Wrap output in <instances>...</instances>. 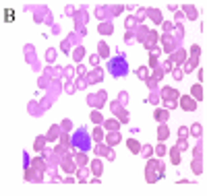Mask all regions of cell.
I'll use <instances>...</instances> for the list:
<instances>
[{
    "label": "cell",
    "instance_id": "cell-28",
    "mask_svg": "<svg viewBox=\"0 0 207 196\" xmlns=\"http://www.w3.org/2000/svg\"><path fill=\"white\" fill-rule=\"evenodd\" d=\"M4 14H6V17H4V19H6V23H11V21H13L15 19V17H13V10H11V8H6V10H4Z\"/></svg>",
    "mask_w": 207,
    "mask_h": 196
},
{
    "label": "cell",
    "instance_id": "cell-16",
    "mask_svg": "<svg viewBox=\"0 0 207 196\" xmlns=\"http://www.w3.org/2000/svg\"><path fill=\"white\" fill-rule=\"evenodd\" d=\"M91 171H93L95 176H99V174H102V161H99V159L91 161Z\"/></svg>",
    "mask_w": 207,
    "mask_h": 196
},
{
    "label": "cell",
    "instance_id": "cell-20",
    "mask_svg": "<svg viewBox=\"0 0 207 196\" xmlns=\"http://www.w3.org/2000/svg\"><path fill=\"white\" fill-rule=\"evenodd\" d=\"M168 134H170V132H168V128H166V124H162V126H159V130H158V138H159V141H164Z\"/></svg>",
    "mask_w": 207,
    "mask_h": 196
},
{
    "label": "cell",
    "instance_id": "cell-35",
    "mask_svg": "<svg viewBox=\"0 0 207 196\" xmlns=\"http://www.w3.org/2000/svg\"><path fill=\"white\" fill-rule=\"evenodd\" d=\"M176 149H186V141L184 138H180L178 141V147H176Z\"/></svg>",
    "mask_w": 207,
    "mask_h": 196
},
{
    "label": "cell",
    "instance_id": "cell-39",
    "mask_svg": "<svg viewBox=\"0 0 207 196\" xmlns=\"http://www.w3.org/2000/svg\"><path fill=\"white\" fill-rule=\"evenodd\" d=\"M199 79H201V81H205V68H201V70H199Z\"/></svg>",
    "mask_w": 207,
    "mask_h": 196
},
{
    "label": "cell",
    "instance_id": "cell-6",
    "mask_svg": "<svg viewBox=\"0 0 207 196\" xmlns=\"http://www.w3.org/2000/svg\"><path fill=\"white\" fill-rule=\"evenodd\" d=\"M180 105H182V109H188V112H193V109L197 108V101L184 95V97H180Z\"/></svg>",
    "mask_w": 207,
    "mask_h": 196
},
{
    "label": "cell",
    "instance_id": "cell-9",
    "mask_svg": "<svg viewBox=\"0 0 207 196\" xmlns=\"http://www.w3.org/2000/svg\"><path fill=\"white\" fill-rule=\"evenodd\" d=\"M62 167H64V171H69V174H73L75 171V157H64V161H62Z\"/></svg>",
    "mask_w": 207,
    "mask_h": 196
},
{
    "label": "cell",
    "instance_id": "cell-29",
    "mask_svg": "<svg viewBox=\"0 0 207 196\" xmlns=\"http://www.w3.org/2000/svg\"><path fill=\"white\" fill-rule=\"evenodd\" d=\"M191 130H193V134L201 136V124H193V126H191Z\"/></svg>",
    "mask_w": 207,
    "mask_h": 196
},
{
    "label": "cell",
    "instance_id": "cell-11",
    "mask_svg": "<svg viewBox=\"0 0 207 196\" xmlns=\"http://www.w3.org/2000/svg\"><path fill=\"white\" fill-rule=\"evenodd\" d=\"M75 161H77V165H79V167H85V165H87V153H77L75 155Z\"/></svg>",
    "mask_w": 207,
    "mask_h": 196
},
{
    "label": "cell",
    "instance_id": "cell-37",
    "mask_svg": "<svg viewBox=\"0 0 207 196\" xmlns=\"http://www.w3.org/2000/svg\"><path fill=\"white\" fill-rule=\"evenodd\" d=\"M62 145L69 147V134H62Z\"/></svg>",
    "mask_w": 207,
    "mask_h": 196
},
{
    "label": "cell",
    "instance_id": "cell-15",
    "mask_svg": "<svg viewBox=\"0 0 207 196\" xmlns=\"http://www.w3.org/2000/svg\"><path fill=\"white\" fill-rule=\"evenodd\" d=\"M191 93L195 95V99H199V101L203 99V87H201V85H195V87L191 89Z\"/></svg>",
    "mask_w": 207,
    "mask_h": 196
},
{
    "label": "cell",
    "instance_id": "cell-24",
    "mask_svg": "<svg viewBox=\"0 0 207 196\" xmlns=\"http://www.w3.org/2000/svg\"><path fill=\"white\" fill-rule=\"evenodd\" d=\"M195 66H197V56H195L193 60H188V64H184V72H191Z\"/></svg>",
    "mask_w": 207,
    "mask_h": 196
},
{
    "label": "cell",
    "instance_id": "cell-26",
    "mask_svg": "<svg viewBox=\"0 0 207 196\" xmlns=\"http://www.w3.org/2000/svg\"><path fill=\"white\" fill-rule=\"evenodd\" d=\"M170 157H172L174 163H180V155H178V149H170Z\"/></svg>",
    "mask_w": 207,
    "mask_h": 196
},
{
    "label": "cell",
    "instance_id": "cell-4",
    "mask_svg": "<svg viewBox=\"0 0 207 196\" xmlns=\"http://www.w3.org/2000/svg\"><path fill=\"white\" fill-rule=\"evenodd\" d=\"M112 109H114V114L120 118V122H129V114H126V109L124 108H120V103H112Z\"/></svg>",
    "mask_w": 207,
    "mask_h": 196
},
{
    "label": "cell",
    "instance_id": "cell-19",
    "mask_svg": "<svg viewBox=\"0 0 207 196\" xmlns=\"http://www.w3.org/2000/svg\"><path fill=\"white\" fill-rule=\"evenodd\" d=\"M33 169L41 174V171L46 169V165H44V159H33Z\"/></svg>",
    "mask_w": 207,
    "mask_h": 196
},
{
    "label": "cell",
    "instance_id": "cell-31",
    "mask_svg": "<svg viewBox=\"0 0 207 196\" xmlns=\"http://www.w3.org/2000/svg\"><path fill=\"white\" fill-rule=\"evenodd\" d=\"M193 169L197 171V174H201V169H203V167H201V159H195V165H193Z\"/></svg>",
    "mask_w": 207,
    "mask_h": 196
},
{
    "label": "cell",
    "instance_id": "cell-30",
    "mask_svg": "<svg viewBox=\"0 0 207 196\" xmlns=\"http://www.w3.org/2000/svg\"><path fill=\"white\" fill-rule=\"evenodd\" d=\"M91 120L95 122V124H99V122H102V116H99V112H93V114H91Z\"/></svg>",
    "mask_w": 207,
    "mask_h": 196
},
{
    "label": "cell",
    "instance_id": "cell-25",
    "mask_svg": "<svg viewBox=\"0 0 207 196\" xmlns=\"http://www.w3.org/2000/svg\"><path fill=\"white\" fill-rule=\"evenodd\" d=\"M118 141H120V134H118V132H112V134L108 136V145H116Z\"/></svg>",
    "mask_w": 207,
    "mask_h": 196
},
{
    "label": "cell",
    "instance_id": "cell-12",
    "mask_svg": "<svg viewBox=\"0 0 207 196\" xmlns=\"http://www.w3.org/2000/svg\"><path fill=\"white\" fill-rule=\"evenodd\" d=\"M97 54L106 58V56L110 54V46H108V43H104V41H99V46H97Z\"/></svg>",
    "mask_w": 207,
    "mask_h": 196
},
{
    "label": "cell",
    "instance_id": "cell-13",
    "mask_svg": "<svg viewBox=\"0 0 207 196\" xmlns=\"http://www.w3.org/2000/svg\"><path fill=\"white\" fill-rule=\"evenodd\" d=\"M104 126L108 130H112V132H116V130H120V122L116 120H108V122H104Z\"/></svg>",
    "mask_w": 207,
    "mask_h": 196
},
{
    "label": "cell",
    "instance_id": "cell-8",
    "mask_svg": "<svg viewBox=\"0 0 207 196\" xmlns=\"http://www.w3.org/2000/svg\"><path fill=\"white\" fill-rule=\"evenodd\" d=\"M87 101L91 103V105H99V103L106 101V91H102V93H95V95H91Z\"/></svg>",
    "mask_w": 207,
    "mask_h": 196
},
{
    "label": "cell",
    "instance_id": "cell-2",
    "mask_svg": "<svg viewBox=\"0 0 207 196\" xmlns=\"http://www.w3.org/2000/svg\"><path fill=\"white\" fill-rule=\"evenodd\" d=\"M70 142H73V147H77L81 153H85V151H89V147H91V136L87 134V130L81 128V130H77L75 134H73Z\"/></svg>",
    "mask_w": 207,
    "mask_h": 196
},
{
    "label": "cell",
    "instance_id": "cell-33",
    "mask_svg": "<svg viewBox=\"0 0 207 196\" xmlns=\"http://www.w3.org/2000/svg\"><path fill=\"white\" fill-rule=\"evenodd\" d=\"M155 153H158V155H164V153H166V147H164V145H158V149H155Z\"/></svg>",
    "mask_w": 207,
    "mask_h": 196
},
{
    "label": "cell",
    "instance_id": "cell-27",
    "mask_svg": "<svg viewBox=\"0 0 207 196\" xmlns=\"http://www.w3.org/2000/svg\"><path fill=\"white\" fill-rule=\"evenodd\" d=\"M93 138H95V141H102V138H104L102 128H95V130H93Z\"/></svg>",
    "mask_w": 207,
    "mask_h": 196
},
{
    "label": "cell",
    "instance_id": "cell-7",
    "mask_svg": "<svg viewBox=\"0 0 207 196\" xmlns=\"http://www.w3.org/2000/svg\"><path fill=\"white\" fill-rule=\"evenodd\" d=\"M162 95H164L166 101H176V97H178V91H176V89L166 87V89H162Z\"/></svg>",
    "mask_w": 207,
    "mask_h": 196
},
{
    "label": "cell",
    "instance_id": "cell-40",
    "mask_svg": "<svg viewBox=\"0 0 207 196\" xmlns=\"http://www.w3.org/2000/svg\"><path fill=\"white\" fill-rule=\"evenodd\" d=\"M172 27H174L172 23H164V29H166V31H172Z\"/></svg>",
    "mask_w": 207,
    "mask_h": 196
},
{
    "label": "cell",
    "instance_id": "cell-23",
    "mask_svg": "<svg viewBox=\"0 0 207 196\" xmlns=\"http://www.w3.org/2000/svg\"><path fill=\"white\" fill-rule=\"evenodd\" d=\"M99 76H102V72L95 70V72H91V75L87 76V83H97V81H99Z\"/></svg>",
    "mask_w": 207,
    "mask_h": 196
},
{
    "label": "cell",
    "instance_id": "cell-5",
    "mask_svg": "<svg viewBox=\"0 0 207 196\" xmlns=\"http://www.w3.org/2000/svg\"><path fill=\"white\" fill-rule=\"evenodd\" d=\"M162 41H164V50L166 52H172L174 47H176V39H174L170 33H166L164 37H162Z\"/></svg>",
    "mask_w": 207,
    "mask_h": 196
},
{
    "label": "cell",
    "instance_id": "cell-36",
    "mask_svg": "<svg viewBox=\"0 0 207 196\" xmlns=\"http://www.w3.org/2000/svg\"><path fill=\"white\" fill-rule=\"evenodd\" d=\"M188 19H197V14H195V8L188 6Z\"/></svg>",
    "mask_w": 207,
    "mask_h": 196
},
{
    "label": "cell",
    "instance_id": "cell-1",
    "mask_svg": "<svg viewBox=\"0 0 207 196\" xmlns=\"http://www.w3.org/2000/svg\"><path fill=\"white\" fill-rule=\"evenodd\" d=\"M108 72H110L114 79L118 76H126L129 75V64H126V56L124 54H116L114 58H110L108 62Z\"/></svg>",
    "mask_w": 207,
    "mask_h": 196
},
{
    "label": "cell",
    "instance_id": "cell-18",
    "mask_svg": "<svg viewBox=\"0 0 207 196\" xmlns=\"http://www.w3.org/2000/svg\"><path fill=\"white\" fill-rule=\"evenodd\" d=\"M129 149H131L133 153H139V151H141V145H139L135 138H129Z\"/></svg>",
    "mask_w": 207,
    "mask_h": 196
},
{
    "label": "cell",
    "instance_id": "cell-38",
    "mask_svg": "<svg viewBox=\"0 0 207 196\" xmlns=\"http://www.w3.org/2000/svg\"><path fill=\"white\" fill-rule=\"evenodd\" d=\"M186 134H188V132H186V126H182V128H180V138H184Z\"/></svg>",
    "mask_w": 207,
    "mask_h": 196
},
{
    "label": "cell",
    "instance_id": "cell-10",
    "mask_svg": "<svg viewBox=\"0 0 207 196\" xmlns=\"http://www.w3.org/2000/svg\"><path fill=\"white\" fill-rule=\"evenodd\" d=\"M147 14H149V19H151L153 23H162V13H159L158 8H149Z\"/></svg>",
    "mask_w": 207,
    "mask_h": 196
},
{
    "label": "cell",
    "instance_id": "cell-14",
    "mask_svg": "<svg viewBox=\"0 0 207 196\" xmlns=\"http://www.w3.org/2000/svg\"><path fill=\"white\" fill-rule=\"evenodd\" d=\"M58 136H60V128H58V126H52V128H50V132H48V136H46V138H48V141H56V138H58Z\"/></svg>",
    "mask_w": 207,
    "mask_h": 196
},
{
    "label": "cell",
    "instance_id": "cell-32",
    "mask_svg": "<svg viewBox=\"0 0 207 196\" xmlns=\"http://www.w3.org/2000/svg\"><path fill=\"white\" fill-rule=\"evenodd\" d=\"M149 64H151L153 68L158 66V58H155V54H151V58H149Z\"/></svg>",
    "mask_w": 207,
    "mask_h": 196
},
{
    "label": "cell",
    "instance_id": "cell-3",
    "mask_svg": "<svg viewBox=\"0 0 207 196\" xmlns=\"http://www.w3.org/2000/svg\"><path fill=\"white\" fill-rule=\"evenodd\" d=\"M164 174V167H162V163L158 159H149L147 161V182H158L159 178Z\"/></svg>",
    "mask_w": 207,
    "mask_h": 196
},
{
    "label": "cell",
    "instance_id": "cell-22",
    "mask_svg": "<svg viewBox=\"0 0 207 196\" xmlns=\"http://www.w3.org/2000/svg\"><path fill=\"white\" fill-rule=\"evenodd\" d=\"M99 33H104V35H110V33H112V25H110V23H106V25L102 23V25H99Z\"/></svg>",
    "mask_w": 207,
    "mask_h": 196
},
{
    "label": "cell",
    "instance_id": "cell-34",
    "mask_svg": "<svg viewBox=\"0 0 207 196\" xmlns=\"http://www.w3.org/2000/svg\"><path fill=\"white\" fill-rule=\"evenodd\" d=\"M182 58H184V52H182V50H180V52H176V56H174V60H182Z\"/></svg>",
    "mask_w": 207,
    "mask_h": 196
},
{
    "label": "cell",
    "instance_id": "cell-17",
    "mask_svg": "<svg viewBox=\"0 0 207 196\" xmlns=\"http://www.w3.org/2000/svg\"><path fill=\"white\" fill-rule=\"evenodd\" d=\"M155 120L164 124V122L168 120V112H166V109H158V112H155Z\"/></svg>",
    "mask_w": 207,
    "mask_h": 196
},
{
    "label": "cell",
    "instance_id": "cell-21",
    "mask_svg": "<svg viewBox=\"0 0 207 196\" xmlns=\"http://www.w3.org/2000/svg\"><path fill=\"white\" fill-rule=\"evenodd\" d=\"M46 141H48L46 136H40V138H35V151H41V149H44Z\"/></svg>",
    "mask_w": 207,
    "mask_h": 196
}]
</instances>
